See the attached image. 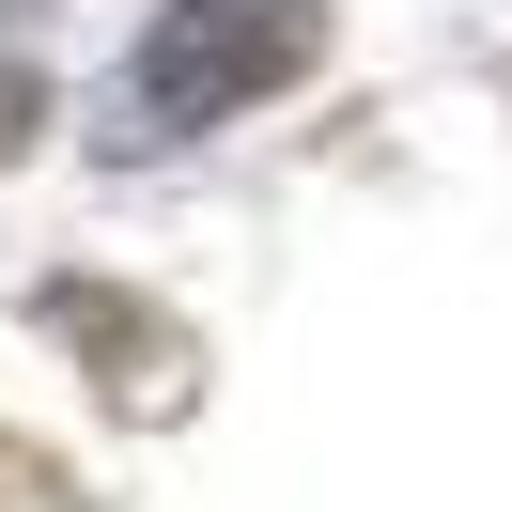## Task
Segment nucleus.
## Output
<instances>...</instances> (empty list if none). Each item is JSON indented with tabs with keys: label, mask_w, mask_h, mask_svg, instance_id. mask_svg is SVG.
Segmentation results:
<instances>
[{
	"label": "nucleus",
	"mask_w": 512,
	"mask_h": 512,
	"mask_svg": "<svg viewBox=\"0 0 512 512\" xmlns=\"http://www.w3.org/2000/svg\"><path fill=\"white\" fill-rule=\"evenodd\" d=\"M326 63V0H171L125 63V140H202Z\"/></svg>",
	"instance_id": "nucleus-1"
},
{
	"label": "nucleus",
	"mask_w": 512,
	"mask_h": 512,
	"mask_svg": "<svg viewBox=\"0 0 512 512\" xmlns=\"http://www.w3.org/2000/svg\"><path fill=\"white\" fill-rule=\"evenodd\" d=\"M47 326H63L78 357H94V388L125 419H187V388H202V342L171 311H140V295H109V280H47Z\"/></svg>",
	"instance_id": "nucleus-2"
},
{
	"label": "nucleus",
	"mask_w": 512,
	"mask_h": 512,
	"mask_svg": "<svg viewBox=\"0 0 512 512\" xmlns=\"http://www.w3.org/2000/svg\"><path fill=\"white\" fill-rule=\"evenodd\" d=\"M0 512H78V481H63V466H47V450H32V435H0Z\"/></svg>",
	"instance_id": "nucleus-3"
},
{
	"label": "nucleus",
	"mask_w": 512,
	"mask_h": 512,
	"mask_svg": "<svg viewBox=\"0 0 512 512\" xmlns=\"http://www.w3.org/2000/svg\"><path fill=\"white\" fill-rule=\"evenodd\" d=\"M32 109H47V94H32V63H0V156H32Z\"/></svg>",
	"instance_id": "nucleus-4"
}]
</instances>
